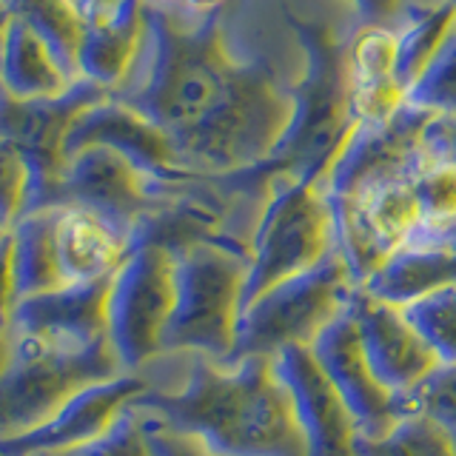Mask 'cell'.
Instances as JSON below:
<instances>
[{
	"mask_svg": "<svg viewBox=\"0 0 456 456\" xmlns=\"http://www.w3.org/2000/svg\"><path fill=\"white\" fill-rule=\"evenodd\" d=\"M445 4H451V6H453V12H456V0H445Z\"/></svg>",
	"mask_w": 456,
	"mask_h": 456,
	"instance_id": "obj_34",
	"label": "cell"
},
{
	"mask_svg": "<svg viewBox=\"0 0 456 456\" xmlns=\"http://www.w3.org/2000/svg\"><path fill=\"white\" fill-rule=\"evenodd\" d=\"M422 146L431 160L456 163V118H431L422 134Z\"/></svg>",
	"mask_w": 456,
	"mask_h": 456,
	"instance_id": "obj_30",
	"label": "cell"
},
{
	"mask_svg": "<svg viewBox=\"0 0 456 456\" xmlns=\"http://www.w3.org/2000/svg\"><path fill=\"white\" fill-rule=\"evenodd\" d=\"M9 356H12V339H9V331H6V328H0V374L6 370Z\"/></svg>",
	"mask_w": 456,
	"mask_h": 456,
	"instance_id": "obj_33",
	"label": "cell"
},
{
	"mask_svg": "<svg viewBox=\"0 0 456 456\" xmlns=\"http://www.w3.org/2000/svg\"><path fill=\"white\" fill-rule=\"evenodd\" d=\"M356 282L342 254H328L305 274L271 285L242 308L234 351L225 362L242 356H277L291 346H314L328 325L348 308Z\"/></svg>",
	"mask_w": 456,
	"mask_h": 456,
	"instance_id": "obj_6",
	"label": "cell"
},
{
	"mask_svg": "<svg viewBox=\"0 0 456 456\" xmlns=\"http://www.w3.org/2000/svg\"><path fill=\"white\" fill-rule=\"evenodd\" d=\"M154 4L175 6V9L191 12V14H211V12H217L225 0H154Z\"/></svg>",
	"mask_w": 456,
	"mask_h": 456,
	"instance_id": "obj_32",
	"label": "cell"
},
{
	"mask_svg": "<svg viewBox=\"0 0 456 456\" xmlns=\"http://www.w3.org/2000/svg\"><path fill=\"white\" fill-rule=\"evenodd\" d=\"M405 103L434 118H456V23L408 89Z\"/></svg>",
	"mask_w": 456,
	"mask_h": 456,
	"instance_id": "obj_23",
	"label": "cell"
},
{
	"mask_svg": "<svg viewBox=\"0 0 456 456\" xmlns=\"http://www.w3.org/2000/svg\"><path fill=\"white\" fill-rule=\"evenodd\" d=\"M80 77L118 92L146 40V0H94L83 12Z\"/></svg>",
	"mask_w": 456,
	"mask_h": 456,
	"instance_id": "obj_15",
	"label": "cell"
},
{
	"mask_svg": "<svg viewBox=\"0 0 456 456\" xmlns=\"http://www.w3.org/2000/svg\"><path fill=\"white\" fill-rule=\"evenodd\" d=\"M163 183L151 180L128 157L106 146H86L63 157L54 189V206H75L137 240V232L154 217Z\"/></svg>",
	"mask_w": 456,
	"mask_h": 456,
	"instance_id": "obj_9",
	"label": "cell"
},
{
	"mask_svg": "<svg viewBox=\"0 0 456 456\" xmlns=\"http://www.w3.org/2000/svg\"><path fill=\"white\" fill-rule=\"evenodd\" d=\"M0 89H4V83H0Z\"/></svg>",
	"mask_w": 456,
	"mask_h": 456,
	"instance_id": "obj_35",
	"label": "cell"
},
{
	"mask_svg": "<svg viewBox=\"0 0 456 456\" xmlns=\"http://www.w3.org/2000/svg\"><path fill=\"white\" fill-rule=\"evenodd\" d=\"M12 305H14V282H12V225L0 223V328L9 325Z\"/></svg>",
	"mask_w": 456,
	"mask_h": 456,
	"instance_id": "obj_31",
	"label": "cell"
},
{
	"mask_svg": "<svg viewBox=\"0 0 456 456\" xmlns=\"http://www.w3.org/2000/svg\"><path fill=\"white\" fill-rule=\"evenodd\" d=\"M109 280L111 277L63 282L49 291L18 299L9 314V337L66 348L106 342Z\"/></svg>",
	"mask_w": 456,
	"mask_h": 456,
	"instance_id": "obj_12",
	"label": "cell"
},
{
	"mask_svg": "<svg viewBox=\"0 0 456 456\" xmlns=\"http://www.w3.org/2000/svg\"><path fill=\"white\" fill-rule=\"evenodd\" d=\"M285 20L303 49V71L291 83L294 114L271 160L248 171L254 180L271 175L322 183L342 146L360 126L348 77V40L331 26L308 20L285 6Z\"/></svg>",
	"mask_w": 456,
	"mask_h": 456,
	"instance_id": "obj_3",
	"label": "cell"
},
{
	"mask_svg": "<svg viewBox=\"0 0 456 456\" xmlns=\"http://www.w3.org/2000/svg\"><path fill=\"white\" fill-rule=\"evenodd\" d=\"M146 388L149 382L142 374H120L106 382L89 385L32 431L12 439H0V456L57 453L103 436L120 419V413L134 403V396Z\"/></svg>",
	"mask_w": 456,
	"mask_h": 456,
	"instance_id": "obj_14",
	"label": "cell"
},
{
	"mask_svg": "<svg viewBox=\"0 0 456 456\" xmlns=\"http://www.w3.org/2000/svg\"><path fill=\"white\" fill-rule=\"evenodd\" d=\"M40 456H154L142 428V413L128 405L120 419L114 422L103 436L92 442H83L77 448L57 451V453H40Z\"/></svg>",
	"mask_w": 456,
	"mask_h": 456,
	"instance_id": "obj_25",
	"label": "cell"
},
{
	"mask_svg": "<svg viewBox=\"0 0 456 456\" xmlns=\"http://www.w3.org/2000/svg\"><path fill=\"white\" fill-rule=\"evenodd\" d=\"M0 83L18 100H49L66 94L80 80L69 75L32 26L12 14L0 43Z\"/></svg>",
	"mask_w": 456,
	"mask_h": 456,
	"instance_id": "obj_18",
	"label": "cell"
},
{
	"mask_svg": "<svg viewBox=\"0 0 456 456\" xmlns=\"http://www.w3.org/2000/svg\"><path fill=\"white\" fill-rule=\"evenodd\" d=\"M175 308L163 354H200L225 362L234 351L248 274L246 248L203 237L175 246Z\"/></svg>",
	"mask_w": 456,
	"mask_h": 456,
	"instance_id": "obj_4",
	"label": "cell"
},
{
	"mask_svg": "<svg viewBox=\"0 0 456 456\" xmlns=\"http://www.w3.org/2000/svg\"><path fill=\"white\" fill-rule=\"evenodd\" d=\"M453 23L456 12L445 0H434L431 6H422L408 14L405 26L396 32V83L403 86L405 94L417 83Z\"/></svg>",
	"mask_w": 456,
	"mask_h": 456,
	"instance_id": "obj_21",
	"label": "cell"
},
{
	"mask_svg": "<svg viewBox=\"0 0 456 456\" xmlns=\"http://www.w3.org/2000/svg\"><path fill=\"white\" fill-rule=\"evenodd\" d=\"M451 285H456V246L419 242L396 251L362 289L385 303L405 308L413 299Z\"/></svg>",
	"mask_w": 456,
	"mask_h": 456,
	"instance_id": "obj_19",
	"label": "cell"
},
{
	"mask_svg": "<svg viewBox=\"0 0 456 456\" xmlns=\"http://www.w3.org/2000/svg\"><path fill=\"white\" fill-rule=\"evenodd\" d=\"M142 428H146V439H149L154 456H214L211 451H206L203 445H200L197 439L171 431V428L146 417V413H142Z\"/></svg>",
	"mask_w": 456,
	"mask_h": 456,
	"instance_id": "obj_28",
	"label": "cell"
},
{
	"mask_svg": "<svg viewBox=\"0 0 456 456\" xmlns=\"http://www.w3.org/2000/svg\"><path fill=\"white\" fill-rule=\"evenodd\" d=\"M134 240L97 214L75 206H54V256L63 282L111 277L132 251Z\"/></svg>",
	"mask_w": 456,
	"mask_h": 456,
	"instance_id": "obj_16",
	"label": "cell"
},
{
	"mask_svg": "<svg viewBox=\"0 0 456 456\" xmlns=\"http://www.w3.org/2000/svg\"><path fill=\"white\" fill-rule=\"evenodd\" d=\"M348 77L354 111L360 123L388 120L405 106V92L396 83V32L360 26L348 40Z\"/></svg>",
	"mask_w": 456,
	"mask_h": 456,
	"instance_id": "obj_17",
	"label": "cell"
},
{
	"mask_svg": "<svg viewBox=\"0 0 456 456\" xmlns=\"http://www.w3.org/2000/svg\"><path fill=\"white\" fill-rule=\"evenodd\" d=\"M175 308V251L137 240L109 280L106 339L123 374H140L157 356Z\"/></svg>",
	"mask_w": 456,
	"mask_h": 456,
	"instance_id": "obj_8",
	"label": "cell"
},
{
	"mask_svg": "<svg viewBox=\"0 0 456 456\" xmlns=\"http://www.w3.org/2000/svg\"><path fill=\"white\" fill-rule=\"evenodd\" d=\"M311 354L351 411L362 436L385 434L405 413L403 399L394 396L370 370L360 331H356V322L348 308L314 339Z\"/></svg>",
	"mask_w": 456,
	"mask_h": 456,
	"instance_id": "obj_11",
	"label": "cell"
},
{
	"mask_svg": "<svg viewBox=\"0 0 456 456\" xmlns=\"http://www.w3.org/2000/svg\"><path fill=\"white\" fill-rule=\"evenodd\" d=\"M403 411L431 417L456 442V365H439L417 391L403 396Z\"/></svg>",
	"mask_w": 456,
	"mask_h": 456,
	"instance_id": "obj_26",
	"label": "cell"
},
{
	"mask_svg": "<svg viewBox=\"0 0 456 456\" xmlns=\"http://www.w3.org/2000/svg\"><path fill=\"white\" fill-rule=\"evenodd\" d=\"M248 237V274L242 308L271 285L305 274L337 251L334 208L322 183L271 175Z\"/></svg>",
	"mask_w": 456,
	"mask_h": 456,
	"instance_id": "obj_5",
	"label": "cell"
},
{
	"mask_svg": "<svg viewBox=\"0 0 456 456\" xmlns=\"http://www.w3.org/2000/svg\"><path fill=\"white\" fill-rule=\"evenodd\" d=\"M348 311L360 331L370 370L394 396L403 399L417 391L442 365L434 348L422 339L399 305L385 303L365 289H356Z\"/></svg>",
	"mask_w": 456,
	"mask_h": 456,
	"instance_id": "obj_10",
	"label": "cell"
},
{
	"mask_svg": "<svg viewBox=\"0 0 456 456\" xmlns=\"http://www.w3.org/2000/svg\"><path fill=\"white\" fill-rule=\"evenodd\" d=\"M360 26H379L399 32V23L408 20L411 0H348Z\"/></svg>",
	"mask_w": 456,
	"mask_h": 456,
	"instance_id": "obj_29",
	"label": "cell"
},
{
	"mask_svg": "<svg viewBox=\"0 0 456 456\" xmlns=\"http://www.w3.org/2000/svg\"><path fill=\"white\" fill-rule=\"evenodd\" d=\"M114 97L160 128L197 180L263 168L294 114L291 86L265 61L228 49L217 12L191 14L154 0H146L140 57Z\"/></svg>",
	"mask_w": 456,
	"mask_h": 456,
	"instance_id": "obj_1",
	"label": "cell"
},
{
	"mask_svg": "<svg viewBox=\"0 0 456 456\" xmlns=\"http://www.w3.org/2000/svg\"><path fill=\"white\" fill-rule=\"evenodd\" d=\"M120 374L109 339L86 348L12 339L9 365L0 374V439L32 431L83 388Z\"/></svg>",
	"mask_w": 456,
	"mask_h": 456,
	"instance_id": "obj_7",
	"label": "cell"
},
{
	"mask_svg": "<svg viewBox=\"0 0 456 456\" xmlns=\"http://www.w3.org/2000/svg\"><path fill=\"white\" fill-rule=\"evenodd\" d=\"M140 374L149 388L132 408L197 439L214 456H305L274 356L217 362L200 354H163Z\"/></svg>",
	"mask_w": 456,
	"mask_h": 456,
	"instance_id": "obj_2",
	"label": "cell"
},
{
	"mask_svg": "<svg viewBox=\"0 0 456 456\" xmlns=\"http://www.w3.org/2000/svg\"><path fill=\"white\" fill-rule=\"evenodd\" d=\"M32 168L14 142L0 137V223L14 225L28 208Z\"/></svg>",
	"mask_w": 456,
	"mask_h": 456,
	"instance_id": "obj_27",
	"label": "cell"
},
{
	"mask_svg": "<svg viewBox=\"0 0 456 456\" xmlns=\"http://www.w3.org/2000/svg\"><path fill=\"white\" fill-rule=\"evenodd\" d=\"M403 311L422 339L434 348L439 362L456 365V285L413 299Z\"/></svg>",
	"mask_w": 456,
	"mask_h": 456,
	"instance_id": "obj_24",
	"label": "cell"
},
{
	"mask_svg": "<svg viewBox=\"0 0 456 456\" xmlns=\"http://www.w3.org/2000/svg\"><path fill=\"white\" fill-rule=\"evenodd\" d=\"M14 303L61 285L54 256V208L28 211L12 225Z\"/></svg>",
	"mask_w": 456,
	"mask_h": 456,
	"instance_id": "obj_20",
	"label": "cell"
},
{
	"mask_svg": "<svg viewBox=\"0 0 456 456\" xmlns=\"http://www.w3.org/2000/svg\"><path fill=\"white\" fill-rule=\"evenodd\" d=\"M277 377L291 396V408L305 439V456H360L356 453V428L351 411L322 374L308 346L282 348L274 356Z\"/></svg>",
	"mask_w": 456,
	"mask_h": 456,
	"instance_id": "obj_13",
	"label": "cell"
},
{
	"mask_svg": "<svg viewBox=\"0 0 456 456\" xmlns=\"http://www.w3.org/2000/svg\"><path fill=\"white\" fill-rule=\"evenodd\" d=\"M360 456H456V442L431 417L405 411L388 431L379 436L356 439Z\"/></svg>",
	"mask_w": 456,
	"mask_h": 456,
	"instance_id": "obj_22",
	"label": "cell"
}]
</instances>
